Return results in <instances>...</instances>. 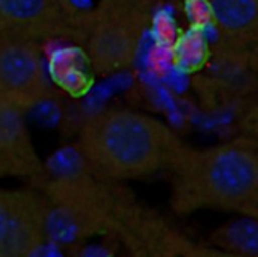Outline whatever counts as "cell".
<instances>
[{
    "mask_svg": "<svg viewBox=\"0 0 258 257\" xmlns=\"http://www.w3.org/2000/svg\"><path fill=\"white\" fill-rule=\"evenodd\" d=\"M171 206L197 211L258 214V142L240 138L206 150H183L172 167Z\"/></svg>",
    "mask_w": 258,
    "mask_h": 257,
    "instance_id": "cell-1",
    "label": "cell"
},
{
    "mask_svg": "<svg viewBox=\"0 0 258 257\" xmlns=\"http://www.w3.org/2000/svg\"><path fill=\"white\" fill-rule=\"evenodd\" d=\"M77 150L91 171L118 183L171 168L183 145L156 118L125 109H104L83 123Z\"/></svg>",
    "mask_w": 258,
    "mask_h": 257,
    "instance_id": "cell-2",
    "label": "cell"
},
{
    "mask_svg": "<svg viewBox=\"0 0 258 257\" xmlns=\"http://www.w3.org/2000/svg\"><path fill=\"white\" fill-rule=\"evenodd\" d=\"M36 188L45 204L47 241L71 250L110 235L133 200L86 165L53 177H44Z\"/></svg>",
    "mask_w": 258,
    "mask_h": 257,
    "instance_id": "cell-3",
    "label": "cell"
},
{
    "mask_svg": "<svg viewBox=\"0 0 258 257\" xmlns=\"http://www.w3.org/2000/svg\"><path fill=\"white\" fill-rule=\"evenodd\" d=\"M142 20L125 0H104L85 27L86 56L95 73L110 74L130 65L138 53Z\"/></svg>",
    "mask_w": 258,
    "mask_h": 257,
    "instance_id": "cell-4",
    "label": "cell"
},
{
    "mask_svg": "<svg viewBox=\"0 0 258 257\" xmlns=\"http://www.w3.org/2000/svg\"><path fill=\"white\" fill-rule=\"evenodd\" d=\"M45 242L41 191L0 188V257H35Z\"/></svg>",
    "mask_w": 258,
    "mask_h": 257,
    "instance_id": "cell-5",
    "label": "cell"
},
{
    "mask_svg": "<svg viewBox=\"0 0 258 257\" xmlns=\"http://www.w3.org/2000/svg\"><path fill=\"white\" fill-rule=\"evenodd\" d=\"M48 92L39 45L32 41L0 36V100L27 111Z\"/></svg>",
    "mask_w": 258,
    "mask_h": 257,
    "instance_id": "cell-6",
    "label": "cell"
},
{
    "mask_svg": "<svg viewBox=\"0 0 258 257\" xmlns=\"http://www.w3.org/2000/svg\"><path fill=\"white\" fill-rule=\"evenodd\" d=\"M76 29L68 0H0V36L39 44L65 38Z\"/></svg>",
    "mask_w": 258,
    "mask_h": 257,
    "instance_id": "cell-7",
    "label": "cell"
},
{
    "mask_svg": "<svg viewBox=\"0 0 258 257\" xmlns=\"http://www.w3.org/2000/svg\"><path fill=\"white\" fill-rule=\"evenodd\" d=\"M112 235L118 257H181L189 239L163 217L135 201Z\"/></svg>",
    "mask_w": 258,
    "mask_h": 257,
    "instance_id": "cell-8",
    "label": "cell"
},
{
    "mask_svg": "<svg viewBox=\"0 0 258 257\" xmlns=\"http://www.w3.org/2000/svg\"><path fill=\"white\" fill-rule=\"evenodd\" d=\"M18 177L39 183L44 164L24 120V111L0 100V179Z\"/></svg>",
    "mask_w": 258,
    "mask_h": 257,
    "instance_id": "cell-9",
    "label": "cell"
},
{
    "mask_svg": "<svg viewBox=\"0 0 258 257\" xmlns=\"http://www.w3.org/2000/svg\"><path fill=\"white\" fill-rule=\"evenodd\" d=\"M212 3L221 35L246 45L258 42V0H212Z\"/></svg>",
    "mask_w": 258,
    "mask_h": 257,
    "instance_id": "cell-10",
    "label": "cell"
},
{
    "mask_svg": "<svg viewBox=\"0 0 258 257\" xmlns=\"http://www.w3.org/2000/svg\"><path fill=\"white\" fill-rule=\"evenodd\" d=\"M209 244L243 257H258V217L240 215L218 227Z\"/></svg>",
    "mask_w": 258,
    "mask_h": 257,
    "instance_id": "cell-11",
    "label": "cell"
},
{
    "mask_svg": "<svg viewBox=\"0 0 258 257\" xmlns=\"http://www.w3.org/2000/svg\"><path fill=\"white\" fill-rule=\"evenodd\" d=\"M209 39L204 32L197 27H189L180 35L174 45L175 67L184 73L201 70L209 61Z\"/></svg>",
    "mask_w": 258,
    "mask_h": 257,
    "instance_id": "cell-12",
    "label": "cell"
},
{
    "mask_svg": "<svg viewBox=\"0 0 258 257\" xmlns=\"http://www.w3.org/2000/svg\"><path fill=\"white\" fill-rule=\"evenodd\" d=\"M151 35H153L154 42H157V44L168 45V47L175 45L181 32L178 29V24L175 21L172 11H169L168 8H162L153 15Z\"/></svg>",
    "mask_w": 258,
    "mask_h": 257,
    "instance_id": "cell-13",
    "label": "cell"
},
{
    "mask_svg": "<svg viewBox=\"0 0 258 257\" xmlns=\"http://www.w3.org/2000/svg\"><path fill=\"white\" fill-rule=\"evenodd\" d=\"M148 70L156 77H166L175 68L174 59V47L162 45L154 42V45L148 50L147 58Z\"/></svg>",
    "mask_w": 258,
    "mask_h": 257,
    "instance_id": "cell-14",
    "label": "cell"
},
{
    "mask_svg": "<svg viewBox=\"0 0 258 257\" xmlns=\"http://www.w3.org/2000/svg\"><path fill=\"white\" fill-rule=\"evenodd\" d=\"M184 14L190 27L203 30L215 23L212 0H184Z\"/></svg>",
    "mask_w": 258,
    "mask_h": 257,
    "instance_id": "cell-15",
    "label": "cell"
},
{
    "mask_svg": "<svg viewBox=\"0 0 258 257\" xmlns=\"http://www.w3.org/2000/svg\"><path fill=\"white\" fill-rule=\"evenodd\" d=\"M68 251L70 257H118L116 241L112 233L100 238V241H89Z\"/></svg>",
    "mask_w": 258,
    "mask_h": 257,
    "instance_id": "cell-16",
    "label": "cell"
},
{
    "mask_svg": "<svg viewBox=\"0 0 258 257\" xmlns=\"http://www.w3.org/2000/svg\"><path fill=\"white\" fill-rule=\"evenodd\" d=\"M181 257H243L234 253H230L227 250L218 248L212 244H195L194 241L187 239Z\"/></svg>",
    "mask_w": 258,
    "mask_h": 257,
    "instance_id": "cell-17",
    "label": "cell"
},
{
    "mask_svg": "<svg viewBox=\"0 0 258 257\" xmlns=\"http://www.w3.org/2000/svg\"><path fill=\"white\" fill-rule=\"evenodd\" d=\"M249 65L252 68L258 70V42H255L252 47H251V53H249Z\"/></svg>",
    "mask_w": 258,
    "mask_h": 257,
    "instance_id": "cell-18",
    "label": "cell"
},
{
    "mask_svg": "<svg viewBox=\"0 0 258 257\" xmlns=\"http://www.w3.org/2000/svg\"><path fill=\"white\" fill-rule=\"evenodd\" d=\"M254 217H258V214H257V215H254Z\"/></svg>",
    "mask_w": 258,
    "mask_h": 257,
    "instance_id": "cell-19",
    "label": "cell"
}]
</instances>
